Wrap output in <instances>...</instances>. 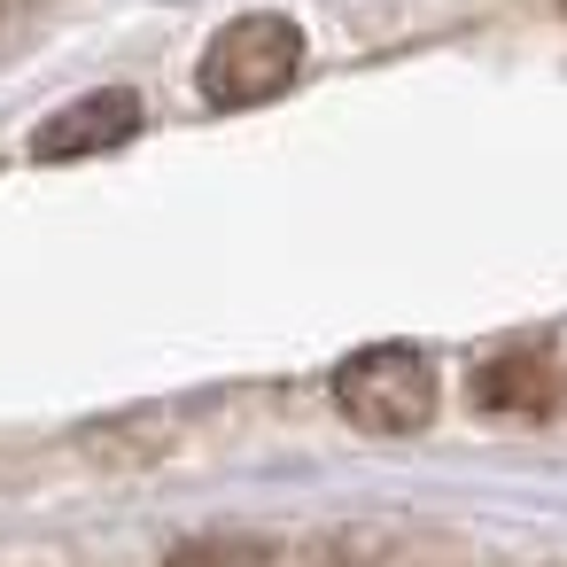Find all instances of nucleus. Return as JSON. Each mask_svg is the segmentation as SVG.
<instances>
[{"label": "nucleus", "mask_w": 567, "mask_h": 567, "mask_svg": "<svg viewBox=\"0 0 567 567\" xmlns=\"http://www.w3.org/2000/svg\"><path fill=\"white\" fill-rule=\"evenodd\" d=\"M303 79V32L288 17H234L203 48V102L210 110H265Z\"/></svg>", "instance_id": "1"}, {"label": "nucleus", "mask_w": 567, "mask_h": 567, "mask_svg": "<svg viewBox=\"0 0 567 567\" xmlns=\"http://www.w3.org/2000/svg\"><path fill=\"white\" fill-rule=\"evenodd\" d=\"M334 404L365 435H420L435 420V365L412 342H373L334 365Z\"/></svg>", "instance_id": "2"}, {"label": "nucleus", "mask_w": 567, "mask_h": 567, "mask_svg": "<svg viewBox=\"0 0 567 567\" xmlns=\"http://www.w3.org/2000/svg\"><path fill=\"white\" fill-rule=\"evenodd\" d=\"M141 94L133 86H94V94H79L71 110H55L40 133H32V156L40 164H79V156H110V148H125L133 133H141Z\"/></svg>", "instance_id": "3"}, {"label": "nucleus", "mask_w": 567, "mask_h": 567, "mask_svg": "<svg viewBox=\"0 0 567 567\" xmlns=\"http://www.w3.org/2000/svg\"><path fill=\"white\" fill-rule=\"evenodd\" d=\"M474 404L482 412H505V420H536L559 404V358L551 342H513L497 358L474 365Z\"/></svg>", "instance_id": "4"}, {"label": "nucleus", "mask_w": 567, "mask_h": 567, "mask_svg": "<svg viewBox=\"0 0 567 567\" xmlns=\"http://www.w3.org/2000/svg\"><path fill=\"white\" fill-rule=\"evenodd\" d=\"M164 567H272V544L265 536H195Z\"/></svg>", "instance_id": "5"}, {"label": "nucleus", "mask_w": 567, "mask_h": 567, "mask_svg": "<svg viewBox=\"0 0 567 567\" xmlns=\"http://www.w3.org/2000/svg\"><path fill=\"white\" fill-rule=\"evenodd\" d=\"M559 404H567V365H559Z\"/></svg>", "instance_id": "6"}, {"label": "nucleus", "mask_w": 567, "mask_h": 567, "mask_svg": "<svg viewBox=\"0 0 567 567\" xmlns=\"http://www.w3.org/2000/svg\"><path fill=\"white\" fill-rule=\"evenodd\" d=\"M559 9H567V0H559Z\"/></svg>", "instance_id": "7"}]
</instances>
